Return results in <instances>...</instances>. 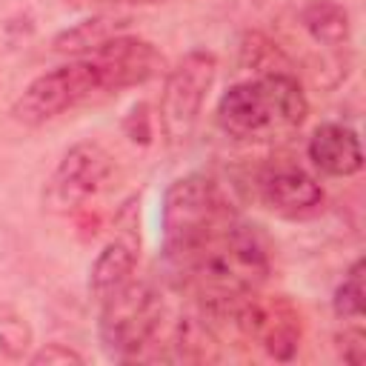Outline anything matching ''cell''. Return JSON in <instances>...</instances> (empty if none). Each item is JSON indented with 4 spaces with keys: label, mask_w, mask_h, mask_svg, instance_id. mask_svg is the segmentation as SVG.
Segmentation results:
<instances>
[{
    "label": "cell",
    "mask_w": 366,
    "mask_h": 366,
    "mask_svg": "<svg viewBox=\"0 0 366 366\" xmlns=\"http://www.w3.org/2000/svg\"><path fill=\"white\" fill-rule=\"evenodd\" d=\"M309 160L332 177H349L357 174L363 166L360 140L349 126L340 123H323L309 137Z\"/></svg>",
    "instance_id": "obj_11"
},
{
    "label": "cell",
    "mask_w": 366,
    "mask_h": 366,
    "mask_svg": "<svg viewBox=\"0 0 366 366\" xmlns=\"http://www.w3.org/2000/svg\"><path fill=\"white\" fill-rule=\"evenodd\" d=\"M109 3H126V6H154V3H163V0H109Z\"/></svg>",
    "instance_id": "obj_19"
},
{
    "label": "cell",
    "mask_w": 366,
    "mask_h": 366,
    "mask_svg": "<svg viewBox=\"0 0 366 366\" xmlns=\"http://www.w3.org/2000/svg\"><path fill=\"white\" fill-rule=\"evenodd\" d=\"M31 363H83V357L63 343H46L37 355H31Z\"/></svg>",
    "instance_id": "obj_18"
},
{
    "label": "cell",
    "mask_w": 366,
    "mask_h": 366,
    "mask_svg": "<svg viewBox=\"0 0 366 366\" xmlns=\"http://www.w3.org/2000/svg\"><path fill=\"white\" fill-rule=\"evenodd\" d=\"M234 217L232 203L209 174H186L174 180L163 200V257L169 269Z\"/></svg>",
    "instance_id": "obj_3"
},
{
    "label": "cell",
    "mask_w": 366,
    "mask_h": 366,
    "mask_svg": "<svg viewBox=\"0 0 366 366\" xmlns=\"http://www.w3.org/2000/svg\"><path fill=\"white\" fill-rule=\"evenodd\" d=\"M112 174L114 160L100 143H77L63 154V160L51 172L43 200L51 212H77L109 186Z\"/></svg>",
    "instance_id": "obj_7"
},
{
    "label": "cell",
    "mask_w": 366,
    "mask_h": 366,
    "mask_svg": "<svg viewBox=\"0 0 366 366\" xmlns=\"http://www.w3.org/2000/svg\"><path fill=\"white\" fill-rule=\"evenodd\" d=\"M174 357L177 360H189V363H206V360H217V340L212 335V329L206 326V320L200 317H180L174 326Z\"/></svg>",
    "instance_id": "obj_15"
},
{
    "label": "cell",
    "mask_w": 366,
    "mask_h": 366,
    "mask_svg": "<svg viewBox=\"0 0 366 366\" xmlns=\"http://www.w3.org/2000/svg\"><path fill=\"white\" fill-rule=\"evenodd\" d=\"M337 343H340L343 360H349V363H363L366 360V335H363L360 326L343 329V335L337 337Z\"/></svg>",
    "instance_id": "obj_17"
},
{
    "label": "cell",
    "mask_w": 366,
    "mask_h": 366,
    "mask_svg": "<svg viewBox=\"0 0 366 366\" xmlns=\"http://www.w3.org/2000/svg\"><path fill=\"white\" fill-rule=\"evenodd\" d=\"M100 306V340L106 352L117 360L143 357V349L154 340L163 320V303L157 292L149 283L132 277Z\"/></svg>",
    "instance_id": "obj_4"
},
{
    "label": "cell",
    "mask_w": 366,
    "mask_h": 366,
    "mask_svg": "<svg viewBox=\"0 0 366 366\" xmlns=\"http://www.w3.org/2000/svg\"><path fill=\"white\" fill-rule=\"evenodd\" d=\"M306 109L297 77L274 69L234 83L217 103V126L234 140H274L300 129Z\"/></svg>",
    "instance_id": "obj_2"
},
{
    "label": "cell",
    "mask_w": 366,
    "mask_h": 366,
    "mask_svg": "<svg viewBox=\"0 0 366 366\" xmlns=\"http://www.w3.org/2000/svg\"><path fill=\"white\" fill-rule=\"evenodd\" d=\"M217 60L212 51H189L169 74L160 92V132L169 146H180L197 126L203 100L214 83Z\"/></svg>",
    "instance_id": "obj_6"
},
{
    "label": "cell",
    "mask_w": 366,
    "mask_h": 366,
    "mask_svg": "<svg viewBox=\"0 0 366 366\" xmlns=\"http://www.w3.org/2000/svg\"><path fill=\"white\" fill-rule=\"evenodd\" d=\"M134 263H137V240L129 232H120L112 237L103 252L97 254L92 274H89V292L97 303L120 292L132 277H134Z\"/></svg>",
    "instance_id": "obj_12"
},
{
    "label": "cell",
    "mask_w": 366,
    "mask_h": 366,
    "mask_svg": "<svg viewBox=\"0 0 366 366\" xmlns=\"http://www.w3.org/2000/svg\"><path fill=\"white\" fill-rule=\"evenodd\" d=\"M94 94H103V83L92 57L83 54L80 60H71L34 77L14 100L11 117L23 126H43L60 117L63 112L92 100Z\"/></svg>",
    "instance_id": "obj_5"
},
{
    "label": "cell",
    "mask_w": 366,
    "mask_h": 366,
    "mask_svg": "<svg viewBox=\"0 0 366 366\" xmlns=\"http://www.w3.org/2000/svg\"><path fill=\"white\" fill-rule=\"evenodd\" d=\"M300 20H303V29L312 34V40H317L320 46L340 49L349 40V14L335 0H315V3H309L303 9Z\"/></svg>",
    "instance_id": "obj_13"
},
{
    "label": "cell",
    "mask_w": 366,
    "mask_h": 366,
    "mask_svg": "<svg viewBox=\"0 0 366 366\" xmlns=\"http://www.w3.org/2000/svg\"><path fill=\"white\" fill-rule=\"evenodd\" d=\"M335 315L343 320L363 317V260H355L352 269L343 274V283L335 289Z\"/></svg>",
    "instance_id": "obj_16"
},
{
    "label": "cell",
    "mask_w": 366,
    "mask_h": 366,
    "mask_svg": "<svg viewBox=\"0 0 366 366\" xmlns=\"http://www.w3.org/2000/svg\"><path fill=\"white\" fill-rule=\"evenodd\" d=\"M89 57L97 66L103 92H120L129 86H140L163 69L160 51L149 40L129 37V34H117L106 40L103 46L89 51Z\"/></svg>",
    "instance_id": "obj_9"
},
{
    "label": "cell",
    "mask_w": 366,
    "mask_h": 366,
    "mask_svg": "<svg viewBox=\"0 0 366 366\" xmlns=\"http://www.w3.org/2000/svg\"><path fill=\"white\" fill-rule=\"evenodd\" d=\"M172 272L194 292L206 312L232 317L234 309L263 286L269 274V252L260 232L234 217L172 266Z\"/></svg>",
    "instance_id": "obj_1"
},
{
    "label": "cell",
    "mask_w": 366,
    "mask_h": 366,
    "mask_svg": "<svg viewBox=\"0 0 366 366\" xmlns=\"http://www.w3.org/2000/svg\"><path fill=\"white\" fill-rule=\"evenodd\" d=\"M232 320L277 360H289L300 346V312L286 297H260L254 292L234 309Z\"/></svg>",
    "instance_id": "obj_8"
},
{
    "label": "cell",
    "mask_w": 366,
    "mask_h": 366,
    "mask_svg": "<svg viewBox=\"0 0 366 366\" xmlns=\"http://www.w3.org/2000/svg\"><path fill=\"white\" fill-rule=\"evenodd\" d=\"M260 197L274 214L289 217V220L312 217L323 206L320 183L309 172L292 163L272 166L260 174Z\"/></svg>",
    "instance_id": "obj_10"
},
{
    "label": "cell",
    "mask_w": 366,
    "mask_h": 366,
    "mask_svg": "<svg viewBox=\"0 0 366 366\" xmlns=\"http://www.w3.org/2000/svg\"><path fill=\"white\" fill-rule=\"evenodd\" d=\"M129 26L126 17H92V20H83L77 23L74 29L63 31L57 40H54V49L57 51H66V54H89L94 51L97 46H103L106 40L123 34V29Z\"/></svg>",
    "instance_id": "obj_14"
}]
</instances>
